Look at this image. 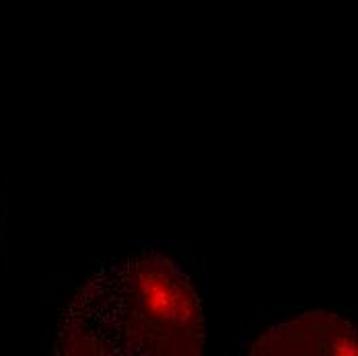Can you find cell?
I'll list each match as a JSON object with an SVG mask.
<instances>
[{
    "label": "cell",
    "instance_id": "1",
    "mask_svg": "<svg viewBox=\"0 0 358 356\" xmlns=\"http://www.w3.org/2000/svg\"><path fill=\"white\" fill-rule=\"evenodd\" d=\"M206 344L198 292L179 266L143 250L101 266L66 305L64 356H198Z\"/></svg>",
    "mask_w": 358,
    "mask_h": 356
},
{
    "label": "cell",
    "instance_id": "2",
    "mask_svg": "<svg viewBox=\"0 0 358 356\" xmlns=\"http://www.w3.org/2000/svg\"><path fill=\"white\" fill-rule=\"evenodd\" d=\"M251 355L358 356V327L338 313L309 311L268 329Z\"/></svg>",
    "mask_w": 358,
    "mask_h": 356
}]
</instances>
